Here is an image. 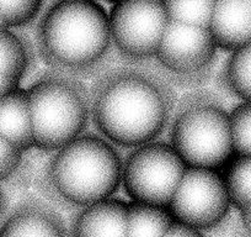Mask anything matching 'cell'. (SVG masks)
<instances>
[{"instance_id":"obj_1","label":"cell","mask_w":251,"mask_h":237,"mask_svg":"<svg viewBox=\"0 0 251 237\" xmlns=\"http://www.w3.org/2000/svg\"><path fill=\"white\" fill-rule=\"evenodd\" d=\"M175 109L173 88L158 74L122 67L102 74L90 90L91 118L106 140L122 147L155 141Z\"/></svg>"},{"instance_id":"obj_2","label":"cell","mask_w":251,"mask_h":237,"mask_svg":"<svg viewBox=\"0 0 251 237\" xmlns=\"http://www.w3.org/2000/svg\"><path fill=\"white\" fill-rule=\"evenodd\" d=\"M37 42L41 58L53 71L90 73L112 43L110 18L96 1H58L41 21Z\"/></svg>"},{"instance_id":"obj_3","label":"cell","mask_w":251,"mask_h":237,"mask_svg":"<svg viewBox=\"0 0 251 237\" xmlns=\"http://www.w3.org/2000/svg\"><path fill=\"white\" fill-rule=\"evenodd\" d=\"M122 168L113 144L105 137L83 134L55 151L47 167V179L60 198L88 207L117 192Z\"/></svg>"},{"instance_id":"obj_4","label":"cell","mask_w":251,"mask_h":237,"mask_svg":"<svg viewBox=\"0 0 251 237\" xmlns=\"http://www.w3.org/2000/svg\"><path fill=\"white\" fill-rule=\"evenodd\" d=\"M35 147L57 151L84 134L91 118L90 91L74 76L52 71L27 89Z\"/></svg>"},{"instance_id":"obj_5","label":"cell","mask_w":251,"mask_h":237,"mask_svg":"<svg viewBox=\"0 0 251 237\" xmlns=\"http://www.w3.org/2000/svg\"><path fill=\"white\" fill-rule=\"evenodd\" d=\"M170 145L187 167L224 168L235 156L229 113L208 93L187 96L175 111Z\"/></svg>"},{"instance_id":"obj_6","label":"cell","mask_w":251,"mask_h":237,"mask_svg":"<svg viewBox=\"0 0 251 237\" xmlns=\"http://www.w3.org/2000/svg\"><path fill=\"white\" fill-rule=\"evenodd\" d=\"M187 169L170 144L151 141L134 147L122 168V183L133 202L168 207Z\"/></svg>"},{"instance_id":"obj_7","label":"cell","mask_w":251,"mask_h":237,"mask_svg":"<svg viewBox=\"0 0 251 237\" xmlns=\"http://www.w3.org/2000/svg\"><path fill=\"white\" fill-rule=\"evenodd\" d=\"M111 40L127 61L155 58L170 21L163 0H121L110 15Z\"/></svg>"},{"instance_id":"obj_8","label":"cell","mask_w":251,"mask_h":237,"mask_svg":"<svg viewBox=\"0 0 251 237\" xmlns=\"http://www.w3.org/2000/svg\"><path fill=\"white\" fill-rule=\"evenodd\" d=\"M230 207L221 172L187 167L168 209L175 221L202 231L221 224Z\"/></svg>"},{"instance_id":"obj_9","label":"cell","mask_w":251,"mask_h":237,"mask_svg":"<svg viewBox=\"0 0 251 237\" xmlns=\"http://www.w3.org/2000/svg\"><path fill=\"white\" fill-rule=\"evenodd\" d=\"M217 51L218 46L209 28L170 20L155 58L171 76L195 83L208 76Z\"/></svg>"},{"instance_id":"obj_10","label":"cell","mask_w":251,"mask_h":237,"mask_svg":"<svg viewBox=\"0 0 251 237\" xmlns=\"http://www.w3.org/2000/svg\"><path fill=\"white\" fill-rule=\"evenodd\" d=\"M209 30L218 48L236 50L251 42V0H216Z\"/></svg>"},{"instance_id":"obj_11","label":"cell","mask_w":251,"mask_h":237,"mask_svg":"<svg viewBox=\"0 0 251 237\" xmlns=\"http://www.w3.org/2000/svg\"><path fill=\"white\" fill-rule=\"evenodd\" d=\"M127 207L111 198L88 205L74 222L73 237H127Z\"/></svg>"},{"instance_id":"obj_12","label":"cell","mask_w":251,"mask_h":237,"mask_svg":"<svg viewBox=\"0 0 251 237\" xmlns=\"http://www.w3.org/2000/svg\"><path fill=\"white\" fill-rule=\"evenodd\" d=\"M0 237H67L62 220L41 203L27 202L0 227Z\"/></svg>"},{"instance_id":"obj_13","label":"cell","mask_w":251,"mask_h":237,"mask_svg":"<svg viewBox=\"0 0 251 237\" xmlns=\"http://www.w3.org/2000/svg\"><path fill=\"white\" fill-rule=\"evenodd\" d=\"M0 135L24 153L35 147L27 90L21 87L0 98Z\"/></svg>"},{"instance_id":"obj_14","label":"cell","mask_w":251,"mask_h":237,"mask_svg":"<svg viewBox=\"0 0 251 237\" xmlns=\"http://www.w3.org/2000/svg\"><path fill=\"white\" fill-rule=\"evenodd\" d=\"M174 221L168 207L132 202L127 207V237H163Z\"/></svg>"},{"instance_id":"obj_15","label":"cell","mask_w":251,"mask_h":237,"mask_svg":"<svg viewBox=\"0 0 251 237\" xmlns=\"http://www.w3.org/2000/svg\"><path fill=\"white\" fill-rule=\"evenodd\" d=\"M31 64V51L11 29L0 30V73L21 82Z\"/></svg>"},{"instance_id":"obj_16","label":"cell","mask_w":251,"mask_h":237,"mask_svg":"<svg viewBox=\"0 0 251 237\" xmlns=\"http://www.w3.org/2000/svg\"><path fill=\"white\" fill-rule=\"evenodd\" d=\"M224 169L230 204L241 211L251 205V156L235 154Z\"/></svg>"},{"instance_id":"obj_17","label":"cell","mask_w":251,"mask_h":237,"mask_svg":"<svg viewBox=\"0 0 251 237\" xmlns=\"http://www.w3.org/2000/svg\"><path fill=\"white\" fill-rule=\"evenodd\" d=\"M229 90L243 101H251V42L231 51L223 69Z\"/></svg>"},{"instance_id":"obj_18","label":"cell","mask_w":251,"mask_h":237,"mask_svg":"<svg viewBox=\"0 0 251 237\" xmlns=\"http://www.w3.org/2000/svg\"><path fill=\"white\" fill-rule=\"evenodd\" d=\"M163 1L170 20L209 28L216 0H163Z\"/></svg>"},{"instance_id":"obj_19","label":"cell","mask_w":251,"mask_h":237,"mask_svg":"<svg viewBox=\"0 0 251 237\" xmlns=\"http://www.w3.org/2000/svg\"><path fill=\"white\" fill-rule=\"evenodd\" d=\"M235 154L251 156V101H243L229 113Z\"/></svg>"},{"instance_id":"obj_20","label":"cell","mask_w":251,"mask_h":237,"mask_svg":"<svg viewBox=\"0 0 251 237\" xmlns=\"http://www.w3.org/2000/svg\"><path fill=\"white\" fill-rule=\"evenodd\" d=\"M41 6L42 0H0V13L9 29L31 23Z\"/></svg>"},{"instance_id":"obj_21","label":"cell","mask_w":251,"mask_h":237,"mask_svg":"<svg viewBox=\"0 0 251 237\" xmlns=\"http://www.w3.org/2000/svg\"><path fill=\"white\" fill-rule=\"evenodd\" d=\"M24 152L0 135V182L9 179L21 166Z\"/></svg>"},{"instance_id":"obj_22","label":"cell","mask_w":251,"mask_h":237,"mask_svg":"<svg viewBox=\"0 0 251 237\" xmlns=\"http://www.w3.org/2000/svg\"><path fill=\"white\" fill-rule=\"evenodd\" d=\"M163 237H204L200 230L187 226L181 222L174 221Z\"/></svg>"},{"instance_id":"obj_23","label":"cell","mask_w":251,"mask_h":237,"mask_svg":"<svg viewBox=\"0 0 251 237\" xmlns=\"http://www.w3.org/2000/svg\"><path fill=\"white\" fill-rule=\"evenodd\" d=\"M20 87V82L16 81L13 77H9L4 73H0V98L9 94L10 91L15 90Z\"/></svg>"},{"instance_id":"obj_24","label":"cell","mask_w":251,"mask_h":237,"mask_svg":"<svg viewBox=\"0 0 251 237\" xmlns=\"http://www.w3.org/2000/svg\"><path fill=\"white\" fill-rule=\"evenodd\" d=\"M241 215V226L245 230L246 235L251 237V205L243 209L240 211Z\"/></svg>"},{"instance_id":"obj_25","label":"cell","mask_w":251,"mask_h":237,"mask_svg":"<svg viewBox=\"0 0 251 237\" xmlns=\"http://www.w3.org/2000/svg\"><path fill=\"white\" fill-rule=\"evenodd\" d=\"M3 207H4V194L0 189V215H1V211H3Z\"/></svg>"},{"instance_id":"obj_26","label":"cell","mask_w":251,"mask_h":237,"mask_svg":"<svg viewBox=\"0 0 251 237\" xmlns=\"http://www.w3.org/2000/svg\"><path fill=\"white\" fill-rule=\"evenodd\" d=\"M4 29H9V28L6 26L5 21H4L3 16H1V13H0V30H4Z\"/></svg>"},{"instance_id":"obj_27","label":"cell","mask_w":251,"mask_h":237,"mask_svg":"<svg viewBox=\"0 0 251 237\" xmlns=\"http://www.w3.org/2000/svg\"><path fill=\"white\" fill-rule=\"evenodd\" d=\"M58 1H96V0H58Z\"/></svg>"},{"instance_id":"obj_28","label":"cell","mask_w":251,"mask_h":237,"mask_svg":"<svg viewBox=\"0 0 251 237\" xmlns=\"http://www.w3.org/2000/svg\"><path fill=\"white\" fill-rule=\"evenodd\" d=\"M107 1H110V3H118V1H121V0H107Z\"/></svg>"}]
</instances>
